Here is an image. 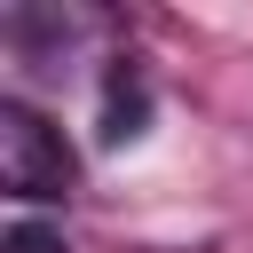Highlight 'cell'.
<instances>
[{
    "label": "cell",
    "mask_w": 253,
    "mask_h": 253,
    "mask_svg": "<svg viewBox=\"0 0 253 253\" xmlns=\"http://www.w3.org/2000/svg\"><path fill=\"white\" fill-rule=\"evenodd\" d=\"M0 253H71V245H63V237H55V229H32V221H16V229H8V245H0Z\"/></svg>",
    "instance_id": "2"
},
{
    "label": "cell",
    "mask_w": 253,
    "mask_h": 253,
    "mask_svg": "<svg viewBox=\"0 0 253 253\" xmlns=\"http://www.w3.org/2000/svg\"><path fill=\"white\" fill-rule=\"evenodd\" d=\"M71 182H79L71 142H63L32 103H0V190L47 206V198H71Z\"/></svg>",
    "instance_id": "1"
}]
</instances>
